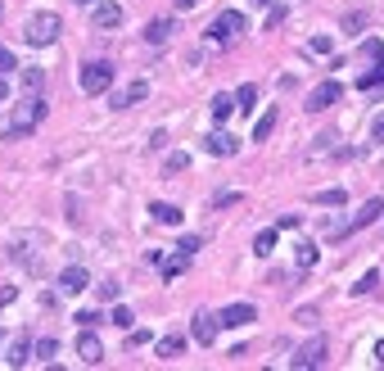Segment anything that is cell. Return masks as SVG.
<instances>
[{"label": "cell", "mask_w": 384, "mask_h": 371, "mask_svg": "<svg viewBox=\"0 0 384 371\" xmlns=\"http://www.w3.org/2000/svg\"><path fill=\"white\" fill-rule=\"evenodd\" d=\"M23 86H28V95H41V86H45V68H28V72H23Z\"/></svg>", "instance_id": "obj_26"}, {"label": "cell", "mask_w": 384, "mask_h": 371, "mask_svg": "<svg viewBox=\"0 0 384 371\" xmlns=\"http://www.w3.org/2000/svg\"><path fill=\"white\" fill-rule=\"evenodd\" d=\"M240 32H244V14H240V9H226V14H217L213 28H208V36H213V41H235Z\"/></svg>", "instance_id": "obj_8"}, {"label": "cell", "mask_w": 384, "mask_h": 371, "mask_svg": "<svg viewBox=\"0 0 384 371\" xmlns=\"http://www.w3.org/2000/svg\"><path fill=\"white\" fill-rule=\"evenodd\" d=\"M14 68H18L14 50H9V45H0V77H5V72H14Z\"/></svg>", "instance_id": "obj_31"}, {"label": "cell", "mask_w": 384, "mask_h": 371, "mask_svg": "<svg viewBox=\"0 0 384 371\" xmlns=\"http://www.w3.org/2000/svg\"><path fill=\"white\" fill-rule=\"evenodd\" d=\"M145 95H150V82H131L127 91H118V95H114V109H136V104L145 100Z\"/></svg>", "instance_id": "obj_14"}, {"label": "cell", "mask_w": 384, "mask_h": 371, "mask_svg": "<svg viewBox=\"0 0 384 371\" xmlns=\"http://www.w3.org/2000/svg\"><path fill=\"white\" fill-rule=\"evenodd\" d=\"M375 217H384V200H366V204H362V213H357L353 222H344V227H330V236H334V240H339V236H353V231L371 227Z\"/></svg>", "instance_id": "obj_7"}, {"label": "cell", "mask_w": 384, "mask_h": 371, "mask_svg": "<svg viewBox=\"0 0 384 371\" xmlns=\"http://www.w3.org/2000/svg\"><path fill=\"white\" fill-rule=\"evenodd\" d=\"M344 100V82H321V86H312V95H307V100H303V109H307V114H326V109L330 104H339Z\"/></svg>", "instance_id": "obj_4"}, {"label": "cell", "mask_w": 384, "mask_h": 371, "mask_svg": "<svg viewBox=\"0 0 384 371\" xmlns=\"http://www.w3.org/2000/svg\"><path fill=\"white\" fill-rule=\"evenodd\" d=\"M59 32H64V18H59V14H50V9H36V14L28 18V28H23L28 45H50Z\"/></svg>", "instance_id": "obj_2"}, {"label": "cell", "mask_w": 384, "mask_h": 371, "mask_svg": "<svg viewBox=\"0 0 384 371\" xmlns=\"http://www.w3.org/2000/svg\"><path fill=\"white\" fill-rule=\"evenodd\" d=\"M240 200H244V195H240V190H221V195H217V200H213V204H217V208H226V204H240Z\"/></svg>", "instance_id": "obj_36"}, {"label": "cell", "mask_w": 384, "mask_h": 371, "mask_svg": "<svg viewBox=\"0 0 384 371\" xmlns=\"http://www.w3.org/2000/svg\"><path fill=\"white\" fill-rule=\"evenodd\" d=\"M77 86L86 95H104L109 86H114V64H109V59H91V64H82Z\"/></svg>", "instance_id": "obj_3"}, {"label": "cell", "mask_w": 384, "mask_h": 371, "mask_svg": "<svg viewBox=\"0 0 384 371\" xmlns=\"http://www.w3.org/2000/svg\"><path fill=\"white\" fill-rule=\"evenodd\" d=\"M72 5H95V0H72Z\"/></svg>", "instance_id": "obj_45"}, {"label": "cell", "mask_w": 384, "mask_h": 371, "mask_svg": "<svg viewBox=\"0 0 384 371\" xmlns=\"http://www.w3.org/2000/svg\"><path fill=\"white\" fill-rule=\"evenodd\" d=\"M86 286H91L86 267H77V263H72V267H64V271H59V290H64V294H82Z\"/></svg>", "instance_id": "obj_13"}, {"label": "cell", "mask_w": 384, "mask_h": 371, "mask_svg": "<svg viewBox=\"0 0 384 371\" xmlns=\"http://www.w3.org/2000/svg\"><path fill=\"white\" fill-rule=\"evenodd\" d=\"M317 258H321V254H317L312 240H299V244H294V263H299V271H312Z\"/></svg>", "instance_id": "obj_19"}, {"label": "cell", "mask_w": 384, "mask_h": 371, "mask_svg": "<svg viewBox=\"0 0 384 371\" xmlns=\"http://www.w3.org/2000/svg\"><path fill=\"white\" fill-rule=\"evenodd\" d=\"M249 321H258V308L253 303H226V308H221V313H217V326H249Z\"/></svg>", "instance_id": "obj_9"}, {"label": "cell", "mask_w": 384, "mask_h": 371, "mask_svg": "<svg viewBox=\"0 0 384 371\" xmlns=\"http://www.w3.org/2000/svg\"><path fill=\"white\" fill-rule=\"evenodd\" d=\"M375 286H380V271H366V276H362V281H357V286H353V294H371Z\"/></svg>", "instance_id": "obj_30"}, {"label": "cell", "mask_w": 384, "mask_h": 371, "mask_svg": "<svg viewBox=\"0 0 384 371\" xmlns=\"http://www.w3.org/2000/svg\"><path fill=\"white\" fill-rule=\"evenodd\" d=\"M213 340H217V317L194 313V344H213Z\"/></svg>", "instance_id": "obj_16"}, {"label": "cell", "mask_w": 384, "mask_h": 371, "mask_svg": "<svg viewBox=\"0 0 384 371\" xmlns=\"http://www.w3.org/2000/svg\"><path fill=\"white\" fill-rule=\"evenodd\" d=\"M326 353H330L326 335H312V340H307L299 353H294V362H290V367H294V371H312V367H321V362H326Z\"/></svg>", "instance_id": "obj_6"}, {"label": "cell", "mask_w": 384, "mask_h": 371, "mask_svg": "<svg viewBox=\"0 0 384 371\" xmlns=\"http://www.w3.org/2000/svg\"><path fill=\"white\" fill-rule=\"evenodd\" d=\"M235 109H240V114H253V109H258V86L244 82L240 91H235Z\"/></svg>", "instance_id": "obj_21"}, {"label": "cell", "mask_w": 384, "mask_h": 371, "mask_svg": "<svg viewBox=\"0 0 384 371\" xmlns=\"http://www.w3.org/2000/svg\"><path fill=\"white\" fill-rule=\"evenodd\" d=\"M185 168H190V154H172L168 158V172H185Z\"/></svg>", "instance_id": "obj_39"}, {"label": "cell", "mask_w": 384, "mask_h": 371, "mask_svg": "<svg viewBox=\"0 0 384 371\" xmlns=\"http://www.w3.org/2000/svg\"><path fill=\"white\" fill-rule=\"evenodd\" d=\"M95 294H100L104 303H114V299H118V281H100V286H95Z\"/></svg>", "instance_id": "obj_34"}, {"label": "cell", "mask_w": 384, "mask_h": 371, "mask_svg": "<svg viewBox=\"0 0 384 371\" xmlns=\"http://www.w3.org/2000/svg\"><path fill=\"white\" fill-rule=\"evenodd\" d=\"M0 14H5V5H0Z\"/></svg>", "instance_id": "obj_47"}, {"label": "cell", "mask_w": 384, "mask_h": 371, "mask_svg": "<svg viewBox=\"0 0 384 371\" xmlns=\"http://www.w3.org/2000/svg\"><path fill=\"white\" fill-rule=\"evenodd\" d=\"M150 213H154V222H163V227H181V208L177 204H150Z\"/></svg>", "instance_id": "obj_20"}, {"label": "cell", "mask_w": 384, "mask_h": 371, "mask_svg": "<svg viewBox=\"0 0 384 371\" xmlns=\"http://www.w3.org/2000/svg\"><path fill=\"white\" fill-rule=\"evenodd\" d=\"M172 32H177V23H172V18H150V23H145V41H150V45H163Z\"/></svg>", "instance_id": "obj_15"}, {"label": "cell", "mask_w": 384, "mask_h": 371, "mask_svg": "<svg viewBox=\"0 0 384 371\" xmlns=\"http://www.w3.org/2000/svg\"><path fill=\"white\" fill-rule=\"evenodd\" d=\"M208 109H213V118H217V122H226L235 104H231V95H226V91H221V95H213V100H208Z\"/></svg>", "instance_id": "obj_24"}, {"label": "cell", "mask_w": 384, "mask_h": 371, "mask_svg": "<svg viewBox=\"0 0 384 371\" xmlns=\"http://www.w3.org/2000/svg\"><path fill=\"white\" fill-rule=\"evenodd\" d=\"M95 28L100 32L122 28V5H114V0H95Z\"/></svg>", "instance_id": "obj_12"}, {"label": "cell", "mask_w": 384, "mask_h": 371, "mask_svg": "<svg viewBox=\"0 0 384 371\" xmlns=\"http://www.w3.org/2000/svg\"><path fill=\"white\" fill-rule=\"evenodd\" d=\"M253 5H263V9H271V5H280V0H253Z\"/></svg>", "instance_id": "obj_44"}, {"label": "cell", "mask_w": 384, "mask_h": 371, "mask_svg": "<svg viewBox=\"0 0 384 371\" xmlns=\"http://www.w3.org/2000/svg\"><path fill=\"white\" fill-rule=\"evenodd\" d=\"M307 50H312V55H330L334 41H330V36H312V41H307Z\"/></svg>", "instance_id": "obj_32"}, {"label": "cell", "mask_w": 384, "mask_h": 371, "mask_svg": "<svg viewBox=\"0 0 384 371\" xmlns=\"http://www.w3.org/2000/svg\"><path fill=\"white\" fill-rule=\"evenodd\" d=\"M181 349H185L181 335H163V340H158V357H181Z\"/></svg>", "instance_id": "obj_25"}, {"label": "cell", "mask_w": 384, "mask_h": 371, "mask_svg": "<svg viewBox=\"0 0 384 371\" xmlns=\"http://www.w3.org/2000/svg\"><path fill=\"white\" fill-rule=\"evenodd\" d=\"M28 349H32L28 335H14V340L5 344V362H9V367H23V362H28Z\"/></svg>", "instance_id": "obj_18"}, {"label": "cell", "mask_w": 384, "mask_h": 371, "mask_svg": "<svg viewBox=\"0 0 384 371\" xmlns=\"http://www.w3.org/2000/svg\"><path fill=\"white\" fill-rule=\"evenodd\" d=\"M181 249L185 254H199L204 249V236H181Z\"/></svg>", "instance_id": "obj_37"}, {"label": "cell", "mask_w": 384, "mask_h": 371, "mask_svg": "<svg viewBox=\"0 0 384 371\" xmlns=\"http://www.w3.org/2000/svg\"><path fill=\"white\" fill-rule=\"evenodd\" d=\"M271 127H276V109H267V114L258 118V127H253V141H267V136H271Z\"/></svg>", "instance_id": "obj_27"}, {"label": "cell", "mask_w": 384, "mask_h": 371, "mask_svg": "<svg viewBox=\"0 0 384 371\" xmlns=\"http://www.w3.org/2000/svg\"><path fill=\"white\" fill-rule=\"evenodd\" d=\"M362 55H371V59H380V55H384V41H362Z\"/></svg>", "instance_id": "obj_41"}, {"label": "cell", "mask_w": 384, "mask_h": 371, "mask_svg": "<svg viewBox=\"0 0 384 371\" xmlns=\"http://www.w3.org/2000/svg\"><path fill=\"white\" fill-rule=\"evenodd\" d=\"M77 357H82L86 367L104 362V344H100V335H95V330H82V335H77Z\"/></svg>", "instance_id": "obj_11"}, {"label": "cell", "mask_w": 384, "mask_h": 371, "mask_svg": "<svg viewBox=\"0 0 384 371\" xmlns=\"http://www.w3.org/2000/svg\"><path fill=\"white\" fill-rule=\"evenodd\" d=\"M5 95H9V91H5V82H0V100H5Z\"/></svg>", "instance_id": "obj_46"}, {"label": "cell", "mask_w": 384, "mask_h": 371, "mask_svg": "<svg viewBox=\"0 0 384 371\" xmlns=\"http://www.w3.org/2000/svg\"><path fill=\"white\" fill-rule=\"evenodd\" d=\"M357 86H362V91H375V86H384V55H380V64L371 68V72H362V77H357Z\"/></svg>", "instance_id": "obj_22"}, {"label": "cell", "mask_w": 384, "mask_h": 371, "mask_svg": "<svg viewBox=\"0 0 384 371\" xmlns=\"http://www.w3.org/2000/svg\"><path fill=\"white\" fill-rule=\"evenodd\" d=\"M55 353H59V340H41V344H36V357H41V362H50Z\"/></svg>", "instance_id": "obj_33"}, {"label": "cell", "mask_w": 384, "mask_h": 371, "mask_svg": "<svg viewBox=\"0 0 384 371\" xmlns=\"http://www.w3.org/2000/svg\"><path fill=\"white\" fill-rule=\"evenodd\" d=\"M18 299V286H5V281H0V308H9Z\"/></svg>", "instance_id": "obj_35"}, {"label": "cell", "mask_w": 384, "mask_h": 371, "mask_svg": "<svg viewBox=\"0 0 384 371\" xmlns=\"http://www.w3.org/2000/svg\"><path fill=\"white\" fill-rule=\"evenodd\" d=\"M375 362H380V367H384V340H380V344H375Z\"/></svg>", "instance_id": "obj_42"}, {"label": "cell", "mask_w": 384, "mask_h": 371, "mask_svg": "<svg viewBox=\"0 0 384 371\" xmlns=\"http://www.w3.org/2000/svg\"><path fill=\"white\" fill-rule=\"evenodd\" d=\"M72 321H77L82 330H95V326H100V313H91V308H82V313L72 317Z\"/></svg>", "instance_id": "obj_29"}, {"label": "cell", "mask_w": 384, "mask_h": 371, "mask_svg": "<svg viewBox=\"0 0 384 371\" xmlns=\"http://www.w3.org/2000/svg\"><path fill=\"white\" fill-rule=\"evenodd\" d=\"M371 141H375V145H384V114H380L375 122H371Z\"/></svg>", "instance_id": "obj_40"}, {"label": "cell", "mask_w": 384, "mask_h": 371, "mask_svg": "<svg viewBox=\"0 0 384 371\" xmlns=\"http://www.w3.org/2000/svg\"><path fill=\"white\" fill-rule=\"evenodd\" d=\"M280 23H285V5H271L267 9V28H280Z\"/></svg>", "instance_id": "obj_38"}, {"label": "cell", "mask_w": 384, "mask_h": 371, "mask_svg": "<svg viewBox=\"0 0 384 371\" xmlns=\"http://www.w3.org/2000/svg\"><path fill=\"white\" fill-rule=\"evenodd\" d=\"M312 204H321V208H344V204H349V190H344V186L317 190V195H312Z\"/></svg>", "instance_id": "obj_17"}, {"label": "cell", "mask_w": 384, "mask_h": 371, "mask_svg": "<svg viewBox=\"0 0 384 371\" xmlns=\"http://www.w3.org/2000/svg\"><path fill=\"white\" fill-rule=\"evenodd\" d=\"M109 321H114L118 330H127V326H131L136 317H131V308H127V303H118V308H114V317H109Z\"/></svg>", "instance_id": "obj_28"}, {"label": "cell", "mask_w": 384, "mask_h": 371, "mask_svg": "<svg viewBox=\"0 0 384 371\" xmlns=\"http://www.w3.org/2000/svg\"><path fill=\"white\" fill-rule=\"evenodd\" d=\"M172 5H177V9H190V5H194V0H172Z\"/></svg>", "instance_id": "obj_43"}, {"label": "cell", "mask_w": 384, "mask_h": 371, "mask_svg": "<svg viewBox=\"0 0 384 371\" xmlns=\"http://www.w3.org/2000/svg\"><path fill=\"white\" fill-rule=\"evenodd\" d=\"M204 150L213 154V158H231L235 150H240V136H235V131H213V136L204 141Z\"/></svg>", "instance_id": "obj_10"}, {"label": "cell", "mask_w": 384, "mask_h": 371, "mask_svg": "<svg viewBox=\"0 0 384 371\" xmlns=\"http://www.w3.org/2000/svg\"><path fill=\"white\" fill-rule=\"evenodd\" d=\"M45 104L41 95H28V100H18L14 104V118H9V141H23V136H32L36 127H41V118H45Z\"/></svg>", "instance_id": "obj_1"}, {"label": "cell", "mask_w": 384, "mask_h": 371, "mask_svg": "<svg viewBox=\"0 0 384 371\" xmlns=\"http://www.w3.org/2000/svg\"><path fill=\"white\" fill-rule=\"evenodd\" d=\"M271 249H276V231L267 227V231H258V236H253V254H258V258H267Z\"/></svg>", "instance_id": "obj_23"}, {"label": "cell", "mask_w": 384, "mask_h": 371, "mask_svg": "<svg viewBox=\"0 0 384 371\" xmlns=\"http://www.w3.org/2000/svg\"><path fill=\"white\" fill-rule=\"evenodd\" d=\"M150 263L158 267V276H163V281H177V276H181V271H185V267H190V263H194V254H185V249H181V244H177V254H163V249H158V254L150 258Z\"/></svg>", "instance_id": "obj_5"}]
</instances>
